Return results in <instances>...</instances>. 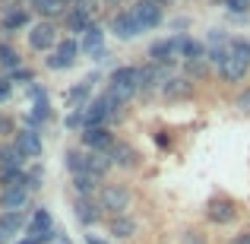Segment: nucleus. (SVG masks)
Wrapping results in <instances>:
<instances>
[{
    "label": "nucleus",
    "mask_w": 250,
    "mask_h": 244,
    "mask_svg": "<svg viewBox=\"0 0 250 244\" xmlns=\"http://www.w3.org/2000/svg\"><path fill=\"white\" fill-rule=\"evenodd\" d=\"M111 159H108V153H89V175L92 177H98V181H104V177L111 175Z\"/></svg>",
    "instance_id": "obj_32"
},
{
    "label": "nucleus",
    "mask_w": 250,
    "mask_h": 244,
    "mask_svg": "<svg viewBox=\"0 0 250 244\" xmlns=\"http://www.w3.org/2000/svg\"><path fill=\"white\" fill-rule=\"evenodd\" d=\"M92 22H95V16L85 13V10H76V6H70V10L63 13V29H67V32H80V35H83Z\"/></svg>",
    "instance_id": "obj_25"
},
{
    "label": "nucleus",
    "mask_w": 250,
    "mask_h": 244,
    "mask_svg": "<svg viewBox=\"0 0 250 244\" xmlns=\"http://www.w3.org/2000/svg\"><path fill=\"white\" fill-rule=\"evenodd\" d=\"M114 130L111 127H85L80 130V143L83 149H89V153H108L111 146H114Z\"/></svg>",
    "instance_id": "obj_13"
},
{
    "label": "nucleus",
    "mask_w": 250,
    "mask_h": 244,
    "mask_svg": "<svg viewBox=\"0 0 250 244\" xmlns=\"http://www.w3.org/2000/svg\"><path fill=\"white\" fill-rule=\"evenodd\" d=\"M231 244H250V228H244V232H238Z\"/></svg>",
    "instance_id": "obj_45"
},
{
    "label": "nucleus",
    "mask_w": 250,
    "mask_h": 244,
    "mask_svg": "<svg viewBox=\"0 0 250 244\" xmlns=\"http://www.w3.org/2000/svg\"><path fill=\"white\" fill-rule=\"evenodd\" d=\"M29 98H32V105H29V127H32V130H38L42 124H48L51 117H54V111H51L48 92H44L38 83H32V86H29Z\"/></svg>",
    "instance_id": "obj_8"
},
{
    "label": "nucleus",
    "mask_w": 250,
    "mask_h": 244,
    "mask_svg": "<svg viewBox=\"0 0 250 244\" xmlns=\"http://www.w3.org/2000/svg\"><path fill=\"white\" fill-rule=\"evenodd\" d=\"M181 73L190 76L193 83H200V80L209 76V61H206V57H200V61H187V64H181Z\"/></svg>",
    "instance_id": "obj_33"
},
{
    "label": "nucleus",
    "mask_w": 250,
    "mask_h": 244,
    "mask_svg": "<svg viewBox=\"0 0 250 244\" xmlns=\"http://www.w3.org/2000/svg\"><path fill=\"white\" fill-rule=\"evenodd\" d=\"M152 140L159 143L162 149H171V136H168V130H155V133H152Z\"/></svg>",
    "instance_id": "obj_43"
},
{
    "label": "nucleus",
    "mask_w": 250,
    "mask_h": 244,
    "mask_svg": "<svg viewBox=\"0 0 250 244\" xmlns=\"http://www.w3.org/2000/svg\"><path fill=\"white\" fill-rule=\"evenodd\" d=\"M152 3H159L162 10H165V6H171V0H152Z\"/></svg>",
    "instance_id": "obj_48"
},
{
    "label": "nucleus",
    "mask_w": 250,
    "mask_h": 244,
    "mask_svg": "<svg viewBox=\"0 0 250 244\" xmlns=\"http://www.w3.org/2000/svg\"><path fill=\"white\" fill-rule=\"evenodd\" d=\"M32 16L35 13L29 10V6H22V10H13V13H6V16H0V32H22V29H29L32 25Z\"/></svg>",
    "instance_id": "obj_23"
},
{
    "label": "nucleus",
    "mask_w": 250,
    "mask_h": 244,
    "mask_svg": "<svg viewBox=\"0 0 250 244\" xmlns=\"http://www.w3.org/2000/svg\"><path fill=\"white\" fill-rule=\"evenodd\" d=\"M13 143H16V149L25 155V159H42V153H44L42 136H38V130H32V127L19 130V133L13 136Z\"/></svg>",
    "instance_id": "obj_21"
},
{
    "label": "nucleus",
    "mask_w": 250,
    "mask_h": 244,
    "mask_svg": "<svg viewBox=\"0 0 250 244\" xmlns=\"http://www.w3.org/2000/svg\"><path fill=\"white\" fill-rule=\"evenodd\" d=\"M95 200H98V206H102L104 216H124V213L133 209L136 194H133V187L124 184V181H104Z\"/></svg>",
    "instance_id": "obj_2"
},
{
    "label": "nucleus",
    "mask_w": 250,
    "mask_h": 244,
    "mask_svg": "<svg viewBox=\"0 0 250 244\" xmlns=\"http://www.w3.org/2000/svg\"><path fill=\"white\" fill-rule=\"evenodd\" d=\"M10 95H13V80L6 73H0V105L10 102Z\"/></svg>",
    "instance_id": "obj_41"
},
{
    "label": "nucleus",
    "mask_w": 250,
    "mask_h": 244,
    "mask_svg": "<svg viewBox=\"0 0 250 244\" xmlns=\"http://www.w3.org/2000/svg\"><path fill=\"white\" fill-rule=\"evenodd\" d=\"M130 10H133L136 22L143 25V32L146 29H159V25L165 22V10H162L159 3H152V0H133Z\"/></svg>",
    "instance_id": "obj_16"
},
{
    "label": "nucleus",
    "mask_w": 250,
    "mask_h": 244,
    "mask_svg": "<svg viewBox=\"0 0 250 244\" xmlns=\"http://www.w3.org/2000/svg\"><path fill=\"white\" fill-rule=\"evenodd\" d=\"M29 197L32 190L25 184H10V187H0V213H19L29 206Z\"/></svg>",
    "instance_id": "obj_17"
},
{
    "label": "nucleus",
    "mask_w": 250,
    "mask_h": 244,
    "mask_svg": "<svg viewBox=\"0 0 250 244\" xmlns=\"http://www.w3.org/2000/svg\"><path fill=\"white\" fill-rule=\"evenodd\" d=\"M61 3H67V6H70V3H73V0H61Z\"/></svg>",
    "instance_id": "obj_49"
},
{
    "label": "nucleus",
    "mask_w": 250,
    "mask_h": 244,
    "mask_svg": "<svg viewBox=\"0 0 250 244\" xmlns=\"http://www.w3.org/2000/svg\"><path fill=\"white\" fill-rule=\"evenodd\" d=\"M222 3H225V10L234 13V16H244L250 10V0H222Z\"/></svg>",
    "instance_id": "obj_40"
},
{
    "label": "nucleus",
    "mask_w": 250,
    "mask_h": 244,
    "mask_svg": "<svg viewBox=\"0 0 250 244\" xmlns=\"http://www.w3.org/2000/svg\"><path fill=\"white\" fill-rule=\"evenodd\" d=\"M215 73H219V80L228 83V86L244 83L247 73H250V61H244V57H238V54H231V51H228V57L219 64V67H215Z\"/></svg>",
    "instance_id": "obj_14"
},
{
    "label": "nucleus",
    "mask_w": 250,
    "mask_h": 244,
    "mask_svg": "<svg viewBox=\"0 0 250 244\" xmlns=\"http://www.w3.org/2000/svg\"><path fill=\"white\" fill-rule=\"evenodd\" d=\"M67 171L73 175H89V149H67Z\"/></svg>",
    "instance_id": "obj_30"
},
{
    "label": "nucleus",
    "mask_w": 250,
    "mask_h": 244,
    "mask_svg": "<svg viewBox=\"0 0 250 244\" xmlns=\"http://www.w3.org/2000/svg\"><path fill=\"white\" fill-rule=\"evenodd\" d=\"M171 25H174V29H177V32H181V29H187V25H190V22H187V19H174V22H171Z\"/></svg>",
    "instance_id": "obj_46"
},
{
    "label": "nucleus",
    "mask_w": 250,
    "mask_h": 244,
    "mask_svg": "<svg viewBox=\"0 0 250 244\" xmlns=\"http://www.w3.org/2000/svg\"><path fill=\"white\" fill-rule=\"evenodd\" d=\"M0 168H25V155L16 149V143L0 140Z\"/></svg>",
    "instance_id": "obj_28"
},
{
    "label": "nucleus",
    "mask_w": 250,
    "mask_h": 244,
    "mask_svg": "<svg viewBox=\"0 0 250 244\" xmlns=\"http://www.w3.org/2000/svg\"><path fill=\"white\" fill-rule=\"evenodd\" d=\"M92 86H95V76H89V80H83V83H76L73 89L67 92V105L70 108H85V105L92 102Z\"/></svg>",
    "instance_id": "obj_24"
},
{
    "label": "nucleus",
    "mask_w": 250,
    "mask_h": 244,
    "mask_svg": "<svg viewBox=\"0 0 250 244\" xmlns=\"http://www.w3.org/2000/svg\"><path fill=\"white\" fill-rule=\"evenodd\" d=\"M162 102H168V105H177V102H190V98L196 95V83L190 80V76H184V73H174L171 80L162 86Z\"/></svg>",
    "instance_id": "obj_9"
},
{
    "label": "nucleus",
    "mask_w": 250,
    "mask_h": 244,
    "mask_svg": "<svg viewBox=\"0 0 250 244\" xmlns=\"http://www.w3.org/2000/svg\"><path fill=\"white\" fill-rule=\"evenodd\" d=\"M73 3H76V0H73Z\"/></svg>",
    "instance_id": "obj_50"
},
{
    "label": "nucleus",
    "mask_w": 250,
    "mask_h": 244,
    "mask_svg": "<svg viewBox=\"0 0 250 244\" xmlns=\"http://www.w3.org/2000/svg\"><path fill=\"white\" fill-rule=\"evenodd\" d=\"M124 117V108L114 102L111 95H95L89 105H85V114H83V130L85 127H111L114 121Z\"/></svg>",
    "instance_id": "obj_3"
},
{
    "label": "nucleus",
    "mask_w": 250,
    "mask_h": 244,
    "mask_svg": "<svg viewBox=\"0 0 250 244\" xmlns=\"http://www.w3.org/2000/svg\"><path fill=\"white\" fill-rule=\"evenodd\" d=\"M25 38H29V48L35 54H51L57 48V42H61V29H57L54 19H38V22L29 25Z\"/></svg>",
    "instance_id": "obj_5"
},
{
    "label": "nucleus",
    "mask_w": 250,
    "mask_h": 244,
    "mask_svg": "<svg viewBox=\"0 0 250 244\" xmlns=\"http://www.w3.org/2000/svg\"><path fill=\"white\" fill-rule=\"evenodd\" d=\"M136 70H140V98H152L155 92H162V86L177 73L174 67H165V64H155V61L140 64Z\"/></svg>",
    "instance_id": "obj_6"
},
{
    "label": "nucleus",
    "mask_w": 250,
    "mask_h": 244,
    "mask_svg": "<svg viewBox=\"0 0 250 244\" xmlns=\"http://www.w3.org/2000/svg\"><path fill=\"white\" fill-rule=\"evenodd\" d=\"M29 213H0V244H16V235L25 232Z\"/></svg>",
    "instance_id": "obj_19"
},
{
    "label": "nucleus",
    "mask_w": 250,
    "mask_h": 244,
    "mask_svg": "<svg viewBox=\"0 0 250 244\" xmlns=\"http://www.w3.org/2000/svg\"><path fill=\"white\" fill-rule=\"evenodd\" d=\"M73 216H76V222H80L83 228H92V225H98V222L104 219V213H102V206H98L95 197H76Z\"/></svg>",
    "instance_id": "obj_18"
},
{
    "label": "nucleus",
    "mask_w": 250,
    "mask_h": 244,
    "mask_svg": "<svg viewBox=\"0 0 250 244\" xmlns=\"http://www.w3.org/2000/svg\"><path fill=\"white\" fill-rule=\"evenodd\" d=\"M42 177H44L42 165H32V168H25V187H29V190H38V187H42Z\"/></svg>",
    "instance_id": "obj_36"
},
{
    "label": "nucleus",
    "mask_w": 250,
    "mask_h": 244,
    "mask_svg": "<svg viewBox=\"0 0 250 244\" xmlns=\"http://www.w3.org/2000/svg\"><path fill=\"white\" fill-rule=\"evenodd\" d=\"M104 95H111L121 108H127L130 102L140 98V70L133 64H124V67H114L108 73V83H104Z\"/></svg>",
    "instance_id": "obj_1"
},
{
    "label": "nucleus",
    "mask_w": 250,
    "mask_h": 244,
    "mask_svg": "<svg viewBox=\"0 0 250 244\" xmlns=\"http://www.w3.org/2000/svg\"><path fill=\"white\" fill-rule=\"evenodd\" d=\"M29 10L42 19H57V16H63L70 6L61 3V0H29Z\"/></svg>",
    "instance_id": "obj_26"
},
{
    "label": "nucleus",
    "mask_w": 250,
    "mask_h": 244,
    "mask_svg": "<svg viewBox=\"0 0 250 244\" xmlns=\"http://www.w3.org/2000/svg\"><path fill=\"white\" fill-rule=\"evenodd\" d=\"M181 244H209L206 232H200V228H187V232L181 235Z\"/></svg>",
    "instance_id": "obj_38"
},
{
    "label": "nucleus",
    "mask_w": 250,
    "mask_h": 244,
    "mask_svg": "<svg viewBox=\"0 0 250 244\" xmlns=\"http://www.w3.org/2000/svg\"><path fill=\"white\" fill-rule=\"evenodd\" d=\"M16 244H44V241H38V238H22V241H16Z\"/></svg>",
    "instance_id": "obj_47"
},
{
    "label": "nucleus",
    "mask_w": 250,
    "mask_h": 244,
    "mask_svg": "<svg viewBox=\"0 0 250 244\" xmlns=\"http://www.w3.org/2000/svg\"><path fill=\"white\" fill-rule=\"evenodd\" d=\"M22 6H29V3L25 0H0V16H6L13 10H22Z\"/></svg>",
    "instance_id": "obj_42"
},
{
    "label": "nucleus",
    "mask_w": 250,
    "mask_h": 244,
    "mask_svg": "<svg viewBox=\"0 0 250 244\" xmlns=\"http://www.w3.org/2000/svg\"><path fill=\"white\" fill-rule=\"evenodd\" d=\"M76 57H80V38H61L57 48L44 57V67L54 70V73H63L76 64Z\"/></svg>",
    "instance_id": "obj_7"
},
{
    "label": "nucleus",
    "mask_w": 250,
    "mask_h": 244,
    "mask_svg": "<svg viewBox=\"0 0 250 244\" xmlns=\"http://www.w3.org/2000/svg\"><path fill=\"white\" fill-rule=\"evenodd\" d=\"M16 133H19V130H16V121H13L10 114H3V111H0V140H13Z\"/></svg>",
    "instance_id": "obj_35"
},
{
    "label": "nucleus",
    "mask_w": 250,
    "mask_h": 244,
    "mask_svg": "<svg viewBox=\"0 0 250 244\" xmlns=\"http://www.w3.org/2000/svg\"><path fill=\"white\" fill-rule=\"evenodd\" d=\"M108 29L114 32L121 42H130V38H136L143 32V25L136 22V16H133V10H117V13H111V22H108Z\"/></svg>",
    "instance_id": "obj_15"
},
{
    "label": "nucleus",
    "mask_w": 250,
    "mask_h": 244,
    "mask_svg": "<svg viewBox=\"0 0 250 244\" xmlns=\"http://www.w3.org/2000/svg\"><path fill=\"white\" fill-rule=\"evenodd\" d=\"M102 184H104V181H98V177H92V175H73V190H76V197H98Z\"/></svg>",
    "instance_id": "obj_31"
},
{
    "label": "nucleus",
    "mask_w": 250,
    "mask_h": 244,
    "mask_svg": "<svg viewBox=\"0 0 250 244\" xmlns=\"http://www.w3.org/2000/svg\"><path fill=\"white\" fill-rule=\"evenodd\" d=\"M25 238H38L48 244L54 238V216H51V209L38 206L29 213V222H25Z\"/></svg>",
    "instance_id": "obj_10"
},
{
    "label": "nucleus",
    "mask_w": 250,
    "mask_h": 244,
    "mask_svg": "<svg viewBox=\"0 0 250 244\" xmlns=\"http://www.w3.org/2000/svg\"><path fill=\"white\" fill-rule=\"evenodd\" d=\"M19 67H22V54L10 42H0V73H13Z\"/></svg>",
    "instance_id": "obj_29"
},
{
    "label": "nucleus",
    "mask_w": 250,
    "mask_h": 244,
    "mask_svg": "<svg viewBox=\"0 0 250 244\" xmlns=\"http://www.w3.org/2000/svg\"><path fill=\"white\" fill-rule=\"evenodd\" d=\"M234 108H238L241 114H250V86H244V89L234 95Z\"/></svg>",
    "instance_id": "obj_39"
},
{
    "label": "nucleus",
    "mask_w": 250,
    "mask_h": 244,
    "mask_svg": "<svg viewBox=\"0 0 250 244\" xmlns=\"http://www.w3.org/2000/svg\"><path fill=\"white\" fill-rule=\"evenodd\" d=\"M149 61L155 64H165V67H174L181 61V38L171 35V38H155L149 44Z\"/></svg>",
    "instance_id": "obj_12"
},
{
    "label": "nucleus",
    "mask_w": 250,
    "mask_h": 244,
    "mask_svg": "<svg viewBox=\"0 0 250 244\" xmlns=\"http://www.w3.org/2000/svg\"><path fill=\"white\" fill-rule=\"evenodd\" d=\"M238 216H241V206H238V200L228 197V194H212L206 200V206H203V219L215 228H225V225H231V222H238Z\"/></svg>",
    "instance_id": "obj_4"
},
{
    "label": "nucleus",
    "mask_w": 250,
    "mask_h": 244,
    "mask_svg": "<svg viewBox=\"0 0 250 244\" xmlns=\"http://www.w3.org/2000/svg\"><path fill=\"white\" fill-rule=\"evenodd\" d=\"M6 76H10V80H13V86H16V83H35V70H32V67H19V70H13V73H6Z\"/></svg>",
    "instance_id": "obj_37"
},
{
    "label": "nucleus",
    "mask_w": 250,
    "mask_h": 244,
    "mask_svg": "<svg viewBox=\"0 0 250 244\" xmlns=\"http://www.w3.org/2000/svg\"><path fill=\"white\" fill-rule=\"evenodd\" d=\"M228 51H231V54H238V57H244V61H250V38L231 35V38H228Z\"/></svg>",
    "instance_id": "obj_34"
},
{
    "label": "nucleus",
    "mask_w": 250,
    "mask_h": 244,
    "mask_svg": "<svg viewBox=\"0 0 250 244\" xmlns=\"http://www.w3.org/2000/svg\"><path fill=\"white\" fill-rule=\"evenodd\" d=\"M127 3H130V0H102L104 10H114V13H117V6H124V10H127Z\"/></svg>",
    "instance_id": "obj_44"
},
{
    "label": "nucleus",
    "mask_w": 250,
    "mask_h": 244,
    "mask_svg": "<svg viewBox=\"0 0 250 244\" xmlns=\"http://www.w3.org/2000/svg\"><path fill=\"white\" fill-rule=\"evenodd\" d=\"M177 38H181V64L206 57V42H200V38H193V35H184V32Z\"/></svg>",
    "instance_id": "obj_27"
},
{
    "label": "nucleus",
    "mask_w": 250,
    "mask_h": 244,
    "mask_svg": "<svg viewBox=\"0 0 250 244\" xmlns=\"http://www.w3.org/2000/svg\"><path fill=\"white\" fill-rule=\"evenodd\" d=\"M108 159H111V165H114V168H121V171H133V168H140V165H143L140 149H136L133 143L121 140V136H117L114 146L108 149Z\"/></svg>",
    "instance_id": "obj_11"
},
{
    "label": "nucleus",
    "mask_w": 250,
    "mask_h": 244,
    "mask_svg": "<svg viewBox=\"0 0 250 244\" xmlns=\"http://www.w3.org/2000/svg\"><path fill=\"white\" fill-rule=\"evenodd\" d=\"M108 235L114 241H133L136 235H140V225H136V219L130 213L124 216H108Z\"/></svg>",
    "instance_id": "obj_20"
},
{
    "label": "nucleus",
    "mask_w": 250,
    "mask_h": 244,
    "mask_svg": "<svg viewBox=\"0 0 250 244\" xmlns=\"http://www.w3.org/2000/svg\"><path fill=\"white\" fill-rule=\"evenodd\" d=\"M104 51V29L98 22H92L89 29L80 35V54H89V57H98Z\"/></svg>",
    "instance_id": "obj_22"
}]
</instances>
